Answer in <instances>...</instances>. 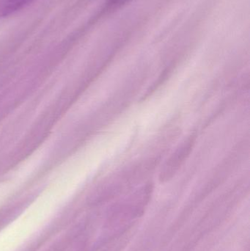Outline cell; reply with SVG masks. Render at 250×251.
<instances>
[{
    "label": "cell",
    "instance_id": "obj_1",
    "mask_svg": "<svg viewBox=\"0 0 250 251\" xmlns=\"http://www.w3.org/2000/svg\"><path fill=\"white\" fill-rule=\"evenodd\" d=\"M31 1L32 0H4L0 4V18L10 16Z\"/></svg>",
    "mask_w": 250,
    "mask_h": 251
}]
</instances>
